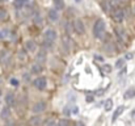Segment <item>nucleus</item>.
<instances>
[{"mask_svg":"<svg viewBox=\"0 0 135 126\" xmlns=\"http://www.w3.org/2000/svg\"><path fill=\"white\" fill-rule=\"evenodd\" d=\"M104 32H105V21L101 20V18H98L93 24V36L96 38H100L101 40L102 36H104Z\"/></svg>","mask_w":135,"mask_h":126,"instance_id":"nucleus-1","label":"nucleus"},{"mask_svg":"<svg viewBox=\"0 0 135 126\" xmlns=\"http://www.w3.org/2000/svg\"><path fill=\"white\" fill-rule=\"evenodd\" d=\"M110 11H112V18H113L115 22L121 24V22L123 21V18H125V12H123V9L119 8V7H112Z\"/></svg>","mask_w":135,"mask_h":126,"instance_id":"nucleus-2","label":"nucleus"},{"mask_svg":"<svg viewBox=\"0 0 135 126\" xmlns=\"http://www.w3.org/2000/svg\"><path fill=\"white\" fill-rule=\"evenodd\" d=\"M72 28L74 30L78 33V34H84L85 33V26H84V22L80 20V18H76L72 24Z\"/></svg>","mask_w":135,"mask_h":126,"instance_id":"nucleus-3","label":"nucleus"},{"mask_svg":"<svg viewBox=\"0 0 135 126\" xmlns=\"http://www.w3.org/2000/svg\"><path fill=\"white\" fill-rule=\"evenodd\" d=\"M33 84H34V87H36L37 89L42 91V89H45L46 85H47V79H46L45 76H38V78L33 82Z\"/></svg>","mask_w":135,"mask_h":126,"instance_id":"nucleus-4","label":"nucleus"},{"mask_svg":"<svg viewBox=\"0 0 135 126\" xmlns=\"http://www.w3.org/2000/svg\"><path fill=\"white\" fill-rule=\"evenodd\" d=\"M46 108H47L46 101H38V102L34 104V106H33V112H34V113H42L44 110H46Z\"/></svg>","mask_w":135,"mask_h":126,"instance_id":"nucleus-5","label":"nucleus"},{"mask_svg":"<svg viewBox=\"0 0 135 126\" xmlns=\"http://www.w3.org/2000/svg\"><path fill=\"white\" fill-rule=\"evenodd\" d=\"M47 17H49V21H51V22H56V21L59 20L58 9H55V8L50 9V11H49V13H47Z\"/></svg>","mask_w":135,"mask_h":126,"instance_id":"nucleus-6","label":"nucleus"},{"mask_svg":"<svg viewBox=\"0 0 135 126\" xmlns=\"http://www.w3.org/2000/svg\"><path fill=\"white\" fill-rule=\"evenodd\" d=\"M44 36H45L46 40H51V41H55L56 40V32L54 29H46Z\"/></svg>","mask_w":135,"mask_h":126,"instance_id":"nucleus-7","label":"nucleus"},{"mask_svg":"<svg viewBox=\"0 0 135 126\" xmlns=\"http://www.w3.org/2000/svg\"><path fill=\"white\" fill-rule=\"evenodd\" d=\"M123 110H125V106H118L115 110H114V113H113V117H112V122H114V121H117L118 118H119V116L123 113Z\"/></svg>","mask_w":135,"mask_h":126,"instance_id":"nucleus-8","label":"nucleus"},{"mask_svg":"<svg viewBox=\"0 0 135 126\" xmlns=\"http://www.w3.org/2000/svg\"><path fill=\"white\" fill-rule=\"evenodd\" d=\"M115 36H117V38H118V41L119 42L125 41V30H123V29L115 28Z\"/></svg>","mask_w":135,"mask_h":126,"instance_id":"nucleus-9","label":"nucleus"},{"mask_svg":"<svg viewBox=\"0 0 135 126\" xmlns=\"http://www.w3.org/2000/svg\"><path fill=\"white\" fill-rule=\"evenodd\" d=\"M36 47H37V46H36V42L34 41L29 40V41L25 42V49H26L28 51H30V53H32V51H34V50H36Z\"/></svg>","mask_w":135,"mask_h":126,"instance_id":"nucleus-10","label":"nucleus"},{"mask_svg":"<svg viewBox=\"0 0 135 126\" xmlns=\"http://www.w3.org/2000/svg\"><path fill=\"white\" fill-rule=\"evenodd\" d=\"M41 72H42V66L40 64V62L32 66V74H41Z\"/></svg>","mask_w":135,"mask_h":126,"instance_id":"nucleus-11","label":"nucleus"},{"mask_svg":"<svg viewBox=\"0 0 135 126\" xmlns=\"http://www.w3.org/2000/svg\"><path fill=\"white\" fill-rule=\"evenodd\" d=\"M5 102H7L9 106H12V105L15 104V95H13V93H8V95L5 96Z\"/></svg>","mask_w":135,"mask_h":126,"instance_id":"nucleus-12","label":"nucleus"},{"mask_svg":"<svg viewBox=\"0 0 135 126\" xmlns=\"http://www.w3.org/2000/svg\"><path fill=\"white\" fill-rule=\"evenodd\" d=\"M123 97H125L126 100L135 97V88H130V89H127V91L125 92V96H123Z\"/></svg>","mask_w":135,"mask_h":126,"instance_id":"nucleus-13","label":"nucleus"},{"mask_svg":"<svg viewBox=\"0 0 135 126\" xmlns=\"http://www.w3.org/2000/svg\"><path fill=\"white\" fill-rule=\"evenodd\" d=\"M26 3H28V0H15V7H16L17 9H21V8L25 7Z\"/></svg>","mask_w":135,"mask_h":126,"instance_id":"nucleus-14","label":"nucleus"},{"mask_svg":"<svg viewBox=\"0 0 135 126\" xmlns=\"http://www.w3.org/2000/svg\"><path fill=\"white\" fill-rule=\"evenodd\" d=\"M101 7H102V9H104V12H109L110 9H112V3H108V1H101Z\"/></svg>","mask_w":135,"mask_h":126,"instance_id":"nucleus-15","label":"nucleus"},{"mask_svg":"<svg viewBox=\"0 0 135 126\" xmlns=\"http://www.w3.org/2000/svg\"><path fill=\"white\" fill-rule=\"evenodd\" d=\"M55 9H63L64 8V0H54Z\"/></svg>","mask_w":135,"mask_h":126,"instance_id":"nucleus-16","label":"nucleus"},{"mask_svg":"<svg viewBox=\"0 0 135 126\" xmlns=\"http://www.w3.org/2000/svg\"><path fill=\"white\" fill-rule=\"evenodd\" d=\"M112 108H113V100H112V99H109V100H106V101H105V110H106V112H109Z\"/></svg>","mask_w":135,"mask_h":126,"instance_id":"nucleus-17","label":"nucleus"},{"mask_svg":"<svg viewBox=\"0 0 135 126\" xmlns=\"http://www.w3.org/2000/svg\"><path fill=\"white\" fill-rule=\"evenodd\" d=\"M101 71H102V74H108V72L112 71V66H109V64H104V66L101 67Z\"/></svg>","mask_w":135,"mask_h":126,"instance_id":"nucleus-18","label":"nucleus"},{"mask_svg":"<svg viewBox=\"0 0 135 126\" xmlns=\"http://www.w3.org/2000/svg\"><path fill=\"white\" fill-rule=\"evenodd\" d=\"M38 124H40V116H36L30 120V125L32 126H37Z\"/></svg>","mask_w":135,"mask_h":126,"instance_id":"nucleus-19","label":"nucleus"},{"mask_svg":"<svg viewBox=\"0 0 135 126\" xmlns=\"http://www.w3.org/2000/svg\"><path fill=\"white\" fill-rule=\"evenodd\" d=\"M58 126H70V121L68 120H59Z\"/></svg>","mask_w":135,"mask_h":126,"instance_id":"nucleus-20","label":"nucleus"},{"mask_svg":"<svg viewBox=\"0 0 135 126\" xmlns=\"http://www.w3.org/2000/svg\"><path fill=\"white\" fill-rule=\"evenodd\" d=\"M52 42L54 41H51V40H46L45 38V41H44V46H45V47H52Z\"/></svg>","mask_w":135,"mask_h":126,"instance_id":"nucleus-21","label":"nucleus"},{"mask_svg":"<svg viewBox=\"0 0 135 126\" xmlns=\"http://www.w3.org/2000/svg\"><path fill=\"white\" fill-rule=\"evenodd\" d=\"M123 64H125V59H118V60H117V64H115V67H117V68H121Z\"/></svg>","mask_w":135,"mask_h":126,"instance_id":"nucleus-22","label":"nucleus"},{"mask_svg":"<svg viewBox=\"0 0 135 126\" xmlns=\"http://www.w3.org/2000/svg\"><path fill=\"white\" fill-rule=\"evenodd\" d=\"M7 16H8L7 11H5V9H0V18H1V20H3V18H7Z\"/></svg>","mask_w":135,"mask_h":126,"instance_id":"nucleus-23","label":"nucleus"},{"mask_svg":"<svg viewBox=\"0 0 135 126\" xmlns=\"http://www.w3.org/2000/svg\"><path fill=\"white\" fill-rule=\"evenodd\" d=\"M11 84H12V85H13V87H18V80H17V79H15V78H13V79H11Z\"/></svg>","mask_w":135,"mask_h":126,"instance_id":"nucleus-24","label":"nucleus"},{"mask_svg":"<svg viewBox=\"0 0 135 126\" xmlns=\"http://www.w3.org/2000/svg\"><path fill=\"white\" fill-rule=\"evenodd\" d=\"M34 24L41 25V16H36V18H34Z\"/></svg>","mask_w":135,"mask_h":126,"instance_id":"nucleus-25","label":"nucleus"},{"mask_svg":"<svg viewBox=\"0 0 135 126\" xmlns=\"http://www.w3.org/2000/svg\"><path fill=\"white\" fill-rule=\"evenodd\" d=\"M37 58H38V62H41V60L45 58V53H44V51H42V53H40V54L37 55Z\"/></svg>","mask_w":135,"mask_h":126,"instance_id":"nucleus-26","label":"nucleus"},{"mask_svg":"<svg viewBox=\"0 0 135 126\" xmlns=\"http://www.w3.org/2000/svg\"><path fill=\"white\" fill-rule=\"evenodd\" d=\"M64 114L66 116H68V114H71V109L67 106V108H64Z\"/></svg>","mask_w":135,"mask_h":126,"instance_id":"nucleus-27","label":"nucleus"},{"mask_svg":"<svg viewBox=\"0 0 135 126\" xmlns=\"http://www.w3.org/2000/svg\"><path fill=\"white\" fill-rule=\"evenodd\" d=\"M94 58H96L97 60H100V62H104V58H102V57H100V55H94Z\"/></svg>","mask_w":135,"mask_h":126,"instance_id":"nucleus-28","label":"nucleus"},{"mask_svg":"<svg viewBox=\"0 0 135 126\" xmlns=\"http://www.w3.org/2000/svg\"><path fill=\"white\" fill-rule=\"evenodd\" d=\"M75 126H84V124L80 122V121H76V122H75Z\"/></svg>","mask_w":135,"mask_h":126,"instance_id":"nucleus-29","label":"nucleus"},{"mask_svg":"<svg viewBox=\"0 0 135 126\" xmlns=\"http://www.w3.org/2000/svg\"><path fill=\"white\" fill-rule=\"evenodd\" d=\"M87 101H88V102H89V101H93V97H92V96H88V97H87Z\"/></svg>","mask_w":135,"mask_h":126,"instance_id":"nucleus-30","label":"nucleus"},{"mask_svg":"<svg viewBox=\"0 0 135 126\" xmlns=\"http://www.w3.org/2000/svg\"><path fill=\"white\" fill-rule=\"evenodd\" d=\"M126 58H127V59H131V58H133V54H127Z\"/></svg>","mask_w":135,"mask_h":126,"instance_id":"nucleus-31","label":"nucleus"},{"mask_svg":"<svg viewBox=\"0 0 135 126\" xmlns=\"http://www.w3.org/2000/svg\"><path fill=\"white\" fill-rule=\"evenodd\" d=\"M131 116H135V109L133 110V112H131Z\"/></svg>","mask_w":135,"mask_h":126,"instance_id":"nucleus-32","label":"nucleus"},{"mask_svg":"<svg viewBox=\"0 0 135 126\" xmlns=\"http://www.w3.org/2000/svg\"><path fill=\"white\" fill-rule=\"evenodd\" d=\"M121 1H127V0H121Z\"/></svg>","mask_w":135,"mask_h":126,"instance_id":"nucleus-33","label":"nucleus"},{"mask_svg":"<svg viewBox=\"0 0 135 126\" xmlns=\"http://www.w3.org/2000/svg\"><path fill=\"white\" fill-rule=\"evenodd\" d=\"M75 1H81V0H75Z\"/></svg>","mask_w":135,"mask_h":126,"instance_id":"nucleus-34","label":"nucleus"},{"mask_svg":"<svg viewBox=\"0 0 135 126\" xmlns=\"http://www.w3.org/2000/svg\"><path fill=\"white\" fill-rule=\"evenodd\" d=\"M3 1H7V0H3Z\"/></svg>","mask_w":135,"mask_h":126,"instance_id":"nucleus-35","label":"nucleus"}]
</instances>
